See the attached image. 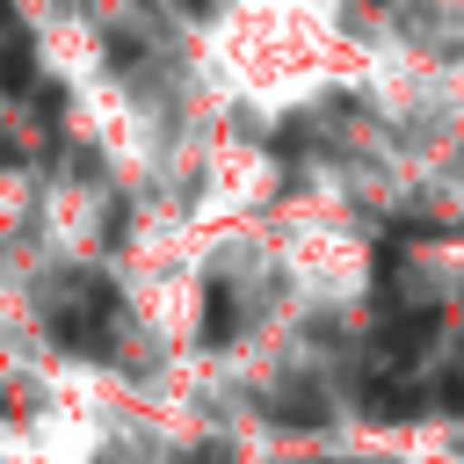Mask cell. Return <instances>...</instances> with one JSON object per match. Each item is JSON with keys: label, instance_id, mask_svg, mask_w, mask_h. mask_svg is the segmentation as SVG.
Here are the masks:
<instances>
[{"label": "cell", "instance_id": "obj_6", "mask_svg": "<svg viewBox=\"0 0 464 464\" xmlns=\"http://www.w3.org/2000/svg\"><path fill=\"white\" fill-rule=\"evenodd\" d=\"M225 334H232V326H225V283H210V326H203V341L218 348Z\"/></svg>", "mask_w": 464, "mask_h": 464}, {"label": "cell", "instance_id": "obj_4", "mask_svg": "<svg viewBox=\"0 0 464 464\" xmlns=\"http://www.w3.org/2000/svg\"><path fill=\"white\" fill-rule=\"evenodd\" d=\"M268 413H276V420H304V428H319V420H326L319 392H283V399H268Z\"/></svg>", "mask_w": 464, "mask_h": 464}, {"label": "cell", "instance_id": "obj_3", "mask_svg": "<svg viewBox=\"0 0 464 464\" xmlns=\"http://www.w3.org/2000/svg\"><path fill=\"white\" fill-rule=\"evenodd\" d=\"M362 406H370L377 420H406V413H420L428 399H420V384H406L399 370H384V377H370V384H362Z\"/></svg>", "mask_w": 464, "mask_h": 464}, {"label": "cell", "instance_id": "obj_1", "mask_svg": "<svg viewBox=\"0 0 464 464\" xmlns=\"http://www.w3.org/2000/svg\"><path fill=\"white\" fill-rule=\"evenodd\" d=\"M72 297H80V304H58L51 334H58L65 348H102V319H116V290H109V283H94V276H80V283H72Z\"/></svg>", "mask_w": 464, "mask_h": 464}, {"label": "cell", "instance_id": "obj_5", "mask_svg": "<svg viewBox=\"0 0 464 464\" xmlns=\"http://www.w3.org/2000/svg\"><path fill=\"white\" fill-rule=\"evenodd\" d=\"M29 65H36L29 29H14V36H7V94H29Z\"/></svg>", "mask_w": 464, "mask_h": 464}, {"label": "cell", "instance_id": "obj_2", "mask_svg": "<svg viewBox=\"0 0 464 464\" xmlns=\"http://www.w3.org/2000/svg\"><path fill=\"white\" fill-rule=\"evenodd\" d=\"M435 326H442V319H435L428 304H413V312H392V319H384V355H392V362H413V355L435 341Z\"/></svg>", "mask_w": 464, "mask_h": 464}]
</instances>
